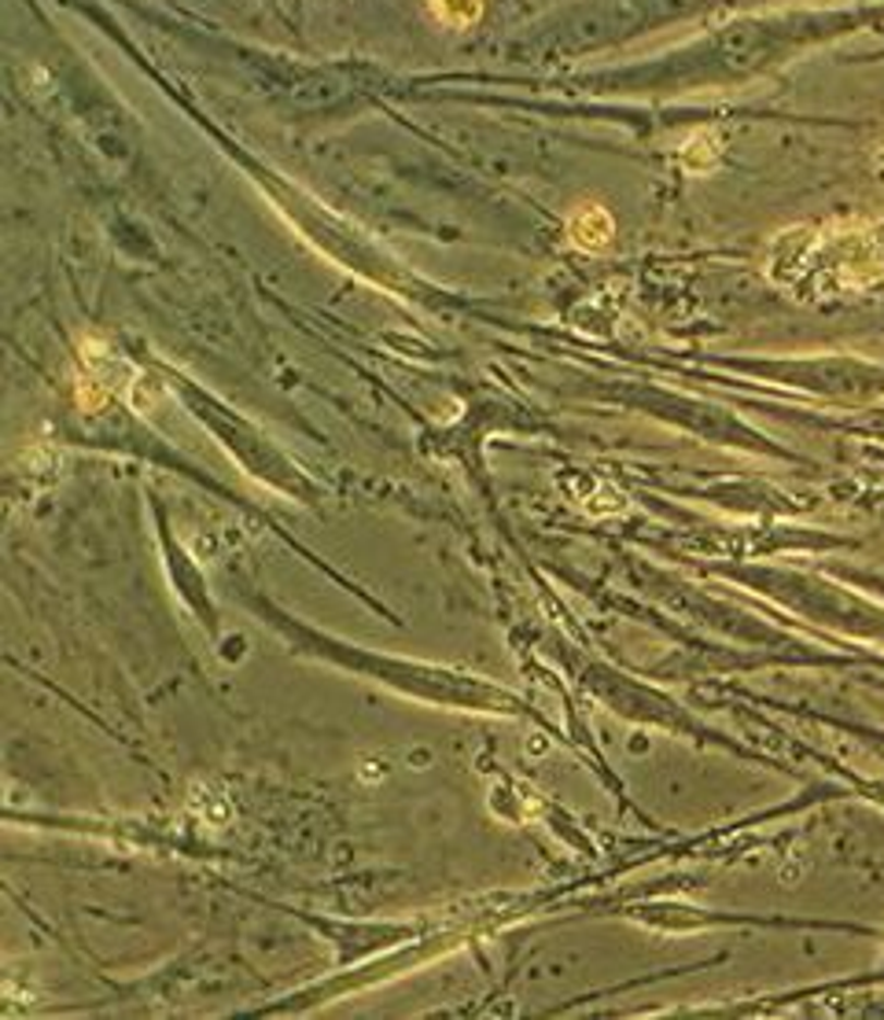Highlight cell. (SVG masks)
Wrapping results in <instances>:
<instances>
[{"label": "cell", "mask_w": 884, "mask_h": 1020, "mask_svg": "<svg viewBox=\"0 0 884 1020\" xmlns=\"http://www.w3.org/2000/svg\"><path fill=\"white\" fill-rule=\"evenodd\" d=\"M568 232L579 247L605 251L611 244V218L597 207V203H582V207L568 218Z\"/></svg>", "instance_id": "1"}, {"label": "cell", "mask_w": 884, "mask_h": 1020, "mask_svg": "<svg viewBox=\"0 0 884 1020\" xmlns=\"http://www.w3.org/2000/svg\"><path fill=\"white\" fill-rule=\"evenodd\" d=\"M483 4L487 0H432V12H435V19L439 23H446V26H472L475 19L483 15Z\"/></svg>", "instance_id": "2"}]
</instances>
